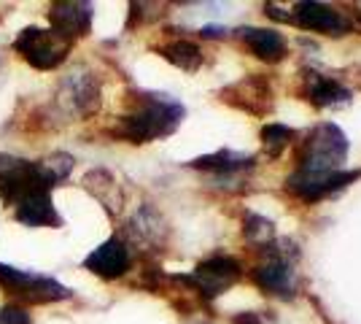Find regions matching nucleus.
<instances>
[{
    "label": "nucleus",
    "mask_w": 361,
    "mask_h": 324,
    "mask_svg": "<svg viewBox=\"0 0 361 324\" xmlns=\"http://www.w3.org/2000/svg\"><path fill=\"white\" fill-rule=\"evenodd\" d=\"M180 119H183V108L176 100H167L165 95H146L135 111L121 116L114 136L130 143H149L154 138L170 136Z\"/></svg>",
    "instance_id": "1"
},
{
    "label": "nucleus",
    "mask_w": 361,
    "mask_h": 324,
    "mask_svg": "<svg viewBox=\"0 0 361 324\" xmlns=\"http://www.w3.org/2000/svg\"><path fill=\"white\" fill-rule=\"evenodd\" d=\"M348 157V138L337 124H318L307 136L300 152V170L297 173H337Z\"/></svg>",
    "instance_id": "2"
},
{
    "label": "nucleus",
    "mask_w": 361,
    "mask_h": 324,
    "mask_svg": "<svg viewBox=\"0 0 361 324\" xmlns=\"http://www.w3.org/2000/svg\"><path fill=\"white\" fill-rule=\"evenodd\" d=\"M51 181L41 168V162H27L16 157L0 155V195L8 205H16L25 195L30 192H49Z\"/></svg>",
    "instance_id": "3"
},
{
    "label": "nucleus",
    "mask_w": 361,
    "mask_h": 324,
    "mask_svg": "<svg viewBox=\"0 0 361 324\" xmlns=\"http://www.w3.org/2000/svg\"><path fill=\"white\" fill-rule=\"evenodd\" d=\"M14 49L30 62L32 68L51 71V68H57L68 57L71 41H65L51 28L49 30H44V28H25V30L16 35Z\"/></svg>",
    "instance_id": "4"
},
{
    "label": "nucleus",
    "mask_w": 361,
    "mask_h": 324,
    "mask_svg": "<svg viewBox=\"0 0 361 324\" xmlns=\"http://www.w3.org/2000/svg\"><path fill=\"white\" fill-rule=\"evenodd\" d=\"M0 284L8 289V294H16L25 303H54V300H62L71 294V289L57 281L16 270L11 265H0Z\"/></svg>",
    "instance_id": "5"
},
{
    "label": "nucleus",
    "mask_w": 361,
    "mask_h": 324,
    "mask_svg": "<svg viewBox=\"0 0 361 324\" xmlns=\"http://www.w3.org/2000/svg\"><path fill=\"white\" fill-rule=\"evenodd\" d=\"M243 276V268L238 260L232 257H211L202 265H197V270L192 276H186L183 281L192 284L197 292L205 294V297H216L224 289H229L238 278Z\"/></svg>",
    "instance_id": "6"
},
{
    "label": "nucleus",
    "mask_w": 361,
    "mask_h": 324,
    "mask_svg": "<svg viewBox=\"0 0 361 324\" xmlns=\"http://www.w3.org/2000/svg\"><path fill=\"white\" fill-rule=\"evenodd\" d=\"M60 106L73 116H90L100 106V84L87 71H73L62 81Z\"/></svg>",
    "instance_id": "7"
},
{
    "label": "nucleus",
    "mask_w": 361,
    "mask_h": 324,
    "mask_svg": "<svg viewBox=\"0 0 361 324\" xmlns=\"http://www.w3.org/2000/svg\"><path fill=\"white\" fill-rule=\"evenodd\" d=\"M288 19H294L302 30L324 32V35H345V32H350V19H345L337 8L324 6V3H297L294 14Z\"/></svg>",
    "instance_id": "8"
},
{
    "label": "nucleus",
    "mask_w": 361,
    "mask_h": 324,
    "mask_svg": "<svg viewBox=\"0 0 361 324\" xmlns=\"http://www.w3.org/2000/svg\"><path fill=\"white\" fill-rule=\"evenodd\" d=\"M361 173L359 170H337V173H318V176H310V173H294L286 181V189L300 195L302 200H318L324 195H331L337 189H343L345 184L356 181Z\"/></svg>",
    "instance_id": "9"
},
{
    "label": "nucleus",
    "mask_w": 361,
    "mask_h": 324,
    "mask_svg": "<svg viewBox=\"0 0 361 324\" xmlns=\"http://www.w3.org/2000/svg\"><path fill=\"white\" fill-rule=\"evenodd\" d=\"M84 268L100 278H119L130 268V248L121 238H108L84 260Z\"/></svg>",
    "instance_id": "10"
},
{
    "label": "nucleus",
    "mask_w": 361,
    "mask_h": 324,
    "mask_svg": "<svg viewBox=\"0 0 361 324\" xmlns=\"http://www.w3.org/2000/svg\"><path fill=\"white\" fill-rule=\"evenodd\" d=\"M254 281L259 289L281 297H291L297 292V276H294V265L288 263L283 254H272L264 265H259L254 270Z\"/></svg>",
    "instance_id": "11"
},
{
    "label": "nucleus",
    "mask_w": 361,
    "mask_h": 324,
    "mask_svg": "<svg viewBox=\"0 0 361 324\" xmlns=\"http://www.w3.org/2000/svg\"><path fill=\"white\" fill-rule=\"evenodd\" d=\"M51 30L62 35L65 41L87 35L92 25V6L90 3H54L49 11Z\"/></svg>",
    "instance_id": "12"
},
{
    "label": "nucleus",
    "mask_w": 361,
    "mask_h": 324,
    "mask_svg": "<svg viewBox=\"0 0 361 324\" xmlns=\"http://www.w3.org/2000/svg\"><path fill=\"white\" fill-rule=\"evenodd\" d=\"M224 100L232 103V106L243 108L248 114H267L272 106V92H270V84L264 78H245L240 84H235L232 90L224 92Z\"/></svg>",
    "instance_id": "13"
},
{
    "label": "nucleus",
    "mask_w": 361,
    "mask_h": 324,
    "mask_svg": "<svg viewBox=\"0 0 361 324\" xmlns=\"http://www.w3.org/2000/svg\"><path fill=\"white\" fill-rule=\"evenodd\" d=\"M16 219L27 227H57L60 224V214L51 205V195L44 189L30 192L16 203Z\"/></svg>",
    "instance_id": "14"
},
{
    "label": "nucleus",
    "mask_w": 361,
    "mask_h": 324,
    "mask_svg": "<svg viewBox=\"0 0 361 324\" xmlns=\"http://www.w3.org/2000/svg\"><path fill=\"white\" fill-rule=\"evenodd\" d=\"M243 41L254 52L259 60L278 62L286 57V41L278 30H267V28H245L240 30Z\"/></svg>",
    "instance_id": "15"
},
{
    "label": "nucleus",
    "mask_w": 361,
    "mask_h": 324,
    "mask_svg": "<svg viewBox=\"0 0 361 324\" xmlns=\"http://www.w3.org/2000/svg\"><path fill=\"white\" fill-rule=\"evenodd\" d=\"M307 84V100L316 106H334V103H345L350 92L331 76H321V73H307L305 78Z\"/></svg>",
    "instance_id": "16"
},
{
    "label": "nucleus",
    "mask_w": 361,
    "mask_h": 324,
    "mask_svg": "<svg viewBox=\"0 0 361 324\" xmlns=\"http://www.w3.org/2000/svg\"><path fill=\"white\" fill-rule=\"evenodd\" d=\"M159 54L165 57L167 62H173L180 71H197L202 65V49L192 44V41H173V44H165L159 47Z\"/></svg>",
    "instance_id": "17"
},
{
    "label": "nucleus",
    "mask_w": 361,
    "mask_h": 324,
    "mask_svg": "<svg viewBox=\"0 0 361 324\" xmlns=\"http://www.w3.org/2000/svg\"><path fill=\"white\" fill-rule=\"evenodd\" d=\"M251 157H240V155H232V152H219V155H211V157H200L195 160L192 165L195 168H202V170H213V173H219V176H232V173H240V170H248L251 168Z\"/></svg>",
    "instance_id": "18"
},
{
    "label": "nucleus",
    "mask_w": 361,
    "mask_h": 324,
    "mask_svg": "<svg viewBox=\"0 0 361 324\" xmlns=\"http://www.w3.org/2000/svg\"><path fill=\"white\" fill-rule=\"evenodd\" d=\"M294 138V130L291 127H283V124H267L264 130H262V140H264V146H267V152L272 157H278L283 149H286L288 143Z\"/></svg>",
    "instance_id": "19"
},
{
    "label": "nucleus",
    "mask_w": 361,
    "mask_h": 324,
    "mask_svg": "<svg viewBox=\"0 0 361 324\" xmlns=\"http://www.w3.org/2000/svg\"><path fill=\"white\" fill-rule=\"evenodd\" d=\"M245 235H248L251 241H256V238H270L272 224L267 219H262V216H251L248 224H245Z\"/></svg>",
    "instance_id": "20"
},
{
    "label": "nucleus",
    "mask_w": 361,
    "mask_h": 324,
    "mask_svg": "<svg viewBox=\"0 0 361 324\" xmlns=\"http://www.w3.org/2000/svg\"><path fill=\"white\" fill-rule=\"evenodd\" d=\"M0 324H30V313L22 306H3L0 308Z\"/></svg>",
    "instance_id": "21"
},
{
    "label": "nucleus",
    "mask_w": 361,
    "mask_h": 324,
    "mask_svg": "<svg viewBox=\"0 0 361 324\" xmlns=\"http://www.w3.org/2000/svg\"><path fill=\"white\" fill-rule=\"evenodd\" d=\"M359 22H361V14H359Z\"/></svg>",
    "instance_id": "22"
}]
</instances>
